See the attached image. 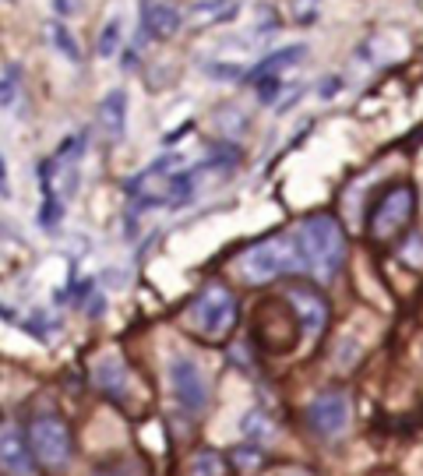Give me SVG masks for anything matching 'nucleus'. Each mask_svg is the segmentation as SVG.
Masks as SVG:
<instances>
[{
	"label": "nucleus",
	"mask_w": 423,
	"mask_h": 476,
	"mask_svg": "<svg viewBox=\"0 0 423 476\" xmlns=\"http://www.w3.org/2000/svg\"><path fill=\"white\" fill-rule=\"evenodd\" d=\"M54 4H57V14H63V18L78 14V7H81V0H54Z\"/></svg>",
	"instance_id": "4be33fe9"
},
{
	"label": "nucleus",
	"mask_w": 423,
	"mask_h": 476,
	"mask_svg": "<svg viewBox=\"0 0 423 476\" xmlns=\"http://www.w3.org/2000/svg\"><path fill=\"white\" fill-rule=\"evenodd\" d=\"M117 43H121V21H110V25L103 29V36H99V54L110 57V54L117 50Z\"/></svg>",
	"instance_id": "f3484780"
},
{
	"label": "nucleus",
	"mask_w": 423,
	"mask_h": 476,
	"mask_svg": "<svg viewBox=\"0 0 423 476\" xmlns=\"http://www.w3.org/2000/svg\"><path fill=\"white\" fill-rule=\"evenodd\" d=\"M290 303H293L297 325L307 332V339H317L328 325V300L321 297L314 286H290Z\"/></svg>",
	"instance_id": "1a4fd4ad"
},
{
	"label": "nucleus",
	"mask_w": 423,
	"mask_h": 476,
	"mask_svg": "<svg viewBox=\"0 0 423 476\" xmlns=\"http://www.w3.org/2000/svg\"><path fill=\"white\" fill-rule=\"evenodd\" d=\"M300 247H297V234H279V237H268L254 247H247L241 258V276L243 283L250 286H261V283H272L286 272H300Z\"/></svg>",
	"instance_id": "f03ea898"
},
{
	"label": "nucleus",
	"mask_w": 423,
	"mask_h": 476,
	"mask_svg": "<svg viewBox=\"0 0 423 476\" xmlns=\"http://www.w3.org/2000/svg\"><path fill=\"white\" fill-rule=\"evenodd\" d=\"M290 476H307L303 470H290Z\"/></svg>",
	"instance_id": "393cba45"
},
{
	"label": "nucleus",
	"mask_w": 423,
	"mask_h": 476,
	"mask_svg": "<svg viewBox=\"0 0 423 476\" xmlns=\"http://www.w3.org/2000/svg\"><path fill=\"white\" fill-rule=\"evenodd\" d=\"M0 194H7V174H4V159H0Z\"/></svg>",
	"instance_id": "b1692460"
},
{
	"label": "nucleus",
	"mask_w": 423,
	"mask_h": 476,
	"mask_svg": "<svg viewBox=\"0 0 423 476\" xmlns=\"http://www.w3.org/2000/svg\"><path fill=\"white\" fill-rule=\"evenodd\" d=\"M25 438H29V448H32L36 463H43L47 470H67L74 445H71V430L61 417H54V413L36 417Z\"/></svg>",
	"instance_id": "39448f33"
},
{
	"label": "nucleus",
	"mask_w": 423,
	"mask_h": 476,
	"mask_svg": "<svg viewBox=\"0 0 423 476\" xmlns=\"http://www.w3.org/2000/svg\"><path fill=\"white\" fill-rule=\"evenodd\" d=\"M123 120H127V96L121 89H114L103 103H99V123L110 138H121L123 134Z\"/></svg>",
	"instance_id": "4468645a"
},
{
	"label": "nucleus",
	"mask_w": 423,
	"mask_h": 476,
	"mask_svg": "<svg viewBox=\"0 0 423 476\" xmlns=\"http://www.w3.org/2000/svg\"><path fill=\"white\" fill-rule=\"evenodd\" d=\"M353 406L343 392H321L310 406H307V423L317 438H343L350 430Z\"/></svg>",
	"instance_id": "423d86ee"
},
{
	"label": "nucleus",
	"mask_w": 423,
	"mask_h": 476,
	"mask_svg": "<svg viewBox=\"0 0 423 476\" xmlns=\"http://www.w3.org/2000/svg\"><path fill=\"white\" fill-rule=\"evenodd\" d=\"M170 385H173V395L187 413H201L205 403H208V381L201 374V367L190 357H173L170 360Z\"/></svg>",
	"instance_id": "0eeeda50"
},
{
	"label": "nucleus",
	"mask_w": 423,
	"mask_h": 476,
	"mask_svg": "<svg viewBox=\"0 0 423 476\" xmlns=\"http://www.w3.org/2000/svg\"><path fill=\"white\" fill-rule=\"evenodd\" d=\"M237 14H241V0H198V4H190V11L181 18V25H187L190 32H201V29L226 25Z\"/></svg>",
	"instance_id": "9d476101"
},
{
	"label": "nucleus",
	"mask_w": 423,
	"mask_h": 476,
	"mask_svg": "<svg viewBox=\"0 0 423 476\" xmlns=\"http://www.w3.org/2000/svg\"><path fill=\"white\" fill-rule=\"evenodd\" d=\"M187 321H190V328H194L201 339L219 343V339H226V336L233 332V325H237V297H233L223 283H208V286L194 297V303H190Z\"/></svg>",
	"instance_id": "7ed1b4c3"
},
{
	"label": "nucleus",
	"mask_w": 423,
	"mask_h": 476,
	"mask_svg": "<svg viewBox=\"0 0 423 476\" xmlns=\"http://www.w3.org/2000/svg\"><path fill=\"white\" fill-rule=\"evenodd\" d=\"M14 85H18V71L11 67V71L0 78V106H11V103H14Z\"/></svg>",
	"instance_id": "a211bd4d"
},
{
	"label": "nucleus",
	"mask_w": 423,
	"mask_h": 476,
	"mask_svg": "<svg viewBox=\"0 0 423 476\" xmlns=\"http://www.w3.org/2000/svg\"><path fill=\"white\" fill-rule=\"evenodd\" d=\"M303 54H307V50H303L300 43H297V47H283V50H275V54H268V57L261 60L247 78H250V81H258V78H279L286 67L300 64Z\"/></svg>",
	"instance_id": "f8f14e48"
},
{
	"label": "nucleus",
	"mask_w": 423,
	"mask_h": 476,
	"mask_svg": "<svg viewBox=\"0 0 423 476\" xmlns=\"http://www.w3.org/2000/svg\"><path fill=\"white\" fill-rule=\"evenodd\" d=\"M47 32H50V39L57 43V50H61L63 57L74 60V64H81V47H78V39H74V36H71L63 25H50Z\"/></svg>",
	"instance_id": "dca6fc26"
},
{
	"label": "nucleus",
	"mask_w": 423,
	"mask_h": 476,
	"mask_svg": "<svg viewBox=\"0 0 423 476\" xmlns=\"http://www.w3.org/2000/svg\"><path fill=\"white\" fill-rule=\"evenodd\" d=\"M279 78H258V96H261V103H272L275 96H279Z\"/></svg>",
	"instance_id": "6ab92c4d"
},
{
	"label": "nucleus",
	"mask_w": 423,
	"mask_h": 476,
	"mask_svg": "<svg viewBox=\"0 0 423 476\" xmlns=\"http://www.w3.org/2000/svg\"><path fill=\"white\" fill-rule=\"evenodd\" d=\"M233 463H237L241 470H254V466H261V452H250V448L243 445L241 452H233Z\"/></svg>",
	"instance_id": "aec40b11"
},
{
	"label": "nucleus",
	"mask_w": 423,
	"mask_h": 476,
	"mask_svg": "<svg viewBox=\"0 0 423 476\" xmlns=\"http://www.w3.org/2000/svg\"><path fill=\"white\" fill-rule=\"evenodd\" d=\"M317 14V0H297V18L300 21H310Z\"/></svg>",
	"instance_id": "412c9836"
},
{
	"label": "nucleus",
	"mask_w": 423,
	"mask_h": 476,
	"mask_svg": "<svg viewBox=\"0 0 423 476\" xmlns=\"http://www.w3.org/2000/svg\"><path fill=\"white\" fill-rule=\"evenodd\" d=\"M141 25H145V36L170 39V36H177V29H181V14H177V7L166 4V0H145V7H141Z\"/></svg>",
	"instance_id": "9b49d317"
},
{
	"label": "nucleus",
	"mask_w": 423,
	"mask_h": 476,
	"mask_svg": "<svg viewBox=\"0 0 423 476\" xmlns=\"http://www.w3.org/2000/svg\"><path fill=\"white\" fill-rule=\"evenodd\" d=\"M339 92V78H325L321 81V99H328V96H335Z\"/></svg>",
	"instance_id": "5701e85b"
},
{
	"label": "nucleus",
	"mask_w": 423,
	"mask_h": 476,
	"mask_svg": "<svg viewBox=\"0 0 423 476\" xmlns=\"http://www.w3.org/2000/svg\"><path fill=\"white\" fill-rule=\"evenodd\" d=\"M190 473L194 476H226V459L219 452H198L190 459Z\"/></svg>",
	"instance_id": "2eb2a0df"
},
{
	"label": "nucleus",
	"mask_w": 423,
	"mask_h": 476,
	"mask_svg": "<svg viewBox=\"0 0 423 476\" xmlns=\"http://www.w3.org/2000/svg\"><path fill=\"white\" fill-rule=\"evenodd\" d=\"M96 385H99V392H106V395H114V399H123V392H127V370H123V363L117 357H103L96 363Z\"/></svg>",
	"instance_id": "ddd939ff"
},
{
	"label": "nucleus",
	"mask_w": 423,
	"mask_h": 476,
	"mask_svg": "<svg viewBox=\"0 0 423 476\" xmlns=\"http://www.w3.org/2000/svg\"><path fill=\"white\" fill-rule=\"evenodd\" d=\"M297 247H300L303 272L317 279H332L346 258V234L335 216L321 212V216L303 219V226L297 230Z\"/></svg>",
	"instance_id": "f257e3e1"
},
{
	"label": "nucleus",
	"mask_w": 423,
	"mask_h": 476,
	"mask_svg": "<svg viewBox=\"0 0 423 476\" xmlns=\"http://www.w3.org/2000/svg\"><path fill=\"white\" fill-rule=\"evenodd\" d=\"M0 470L11 476H36L29 438L18 423H0Z\"/></svg>",
	"instance_id": "6e6552de"
},
{
	"label": "nucleus",
	"mask_w": 423,
	"mask_h": 476,
	"mask_svg": "<svg viewBox=\"0 0 423 476\" xmlns=\"http://www.w3.org/2000/svg\"><path fill=\"white\" fill-rule=\"evenodd\" d=\"M413 212H417V191L410 183H395L374 201V208L367 216V230L374 240H392L399 230L410 226Z\"/></svg>",
	"instance_id": "20e7f679"
}]
</instances>
